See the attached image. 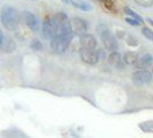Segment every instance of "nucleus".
<instances>
[{"label":"nucleus","instance_id":"6ab92c4d","mask_svg":"<svg viewBox=\"0 0 153 138\" xmlns=\"http://www.w3.org/2000/svg\"><path fill=\"white\" fill-rule=\"evenodd\" d=\"M142 33H143V35H144V37H146L147 39L153 40V30H151L150 28L144 27V28L142 29Z\"/></svg>","mask_w":153,"mask_h":138},{"label":"nucleus","instance_id":"ddd939ff","mask_svg":"<svg viewBox=\"0 0 153 138\" xmlns=\"http://www.w3.org/2000/svg\"><path fill=\"white\" fill-rule=\"evenodd\" d=\"M122 58H121V54L116 51L111 52V54L108 55V62L114 66V67H121L122 66Z\"/></svg>","mask_w":153,"mask_h":138},{"label":"nucleus","instance_id":"a211bd4d","mask_svg":"<svg viewBox=\"0 0 153 138\" xmlns=\"http://www.w3.org/2000/svg\"><path fill=\"white\" fill-rule=\"evenodd\" d=\"M123 10H124V13H126L127 15L131 16L132 19H136V20H138V21H140V22L143 21V20H142L140 17H139V15H138V14H136V13H135V12H134L132 9H130L129 7H124V8H123Z\"/></svg>","mask_w":153,"mask_h":138},{"label":"nucleus","instance_id":"dca6fc26","mask_svg":"<svg viewBox=\"0 0 153 138\" xmlns=\"http://www.w3.org/2000/svg\"><path fill=\"white\" fill-rule=\"evenodd\" d=\"M54 20V22L56 23L58 25L59 24H62V23H65V22H67V21H69L68 20V16L66 15L65 13H62V12H59V13H56L55 15L52 17Z\"/></svg>","mask_w":153,"mask_h":138},{"label":"nucleus","instance_id":"5701e85b","mask_svg":"<svg viewBox=\"0 0 153 138\" xmlns=\"http://www.w3.org/2000/svg\"><path fill=\"white\" fill-rule=\"evenodd\" d=\"M104 4H105V7L107 9H111V10L114 9V2L112 0H104Z\"/></svg>","mask_w":153,"mask_h":138},{"label":"nucleus","instance_id":"423d86ee","mask_svg":"<svg viewBox=\"0 0 153 138\" xmlns=\"http://www.w3.org/2000/svg\"><path fill=\"white\" fill-rule=\"evenodd\" d=\"M21 19H22L23 22L30 28V30L35 31V32H37V31L39 30V27H40V25H39L38 19L33 15L32 13L25 10V12H23L22 14H21Z\"/></svg>","mask_w":153,"mask_h":138},{"label":"nucleus","instance_id":"0eeeda50","mask_svg":"<svg viewBox=\"0 0 153 138\" xmlns=\"http://www.w3.org/2000/svg\"><path fill=\"white\" fill-rule=\"evenodd\" d=\"M81 58L85 63L89 65H96L99 61V54L94 50L91 48H82L81 50Z\"/></svg>","mask_w":153,"mask_h":138},{"label":"nucleus","instance_id":"f257e3e1","mask_svg":"<svg viewBox=\"0 0 153 138\" xmlns=\"http://www.w3.org/2000/svg\"><path fill=\"white\" fill-rule=\"evenodd\" d=\"M1 23L7 30H15L20 22V14L15 8L6 6L1 9Z\"/></svg>","mask_w":153,"mask_h":138},{"label":"nucleus","instance_id":"9d476101","mask_svg":"<svg viewBox=\"0 0 153 138\" xmlns=\"http://www.w3.org/2000/svg\"><path fill=\"white\" fill-rule=\"evenodd\" d=\"M79 44L82 46V48L94 50V47L97 46V40L94 38V36H92L90 33H84L79 37Z\"/></svg>","mask_w":153,"mask_h":138},{"label":"nucleus","instance_id":"a878e982","mask_svg":"<svg viewBox=\"0 0 153 138\" xmlns=\"http://www.w3.org/2000/svg\"><path fill=\"white\" fill-rule=\"evenodd\" d=\"M99 1H104V0H99Z\"/></svg>","mask_w":153,"mask_h":138},{"label":"nucleus","instance_id":"f03ea898","mask_svg":"<svg viewBox=\"0 0 153 138\" xmlns=\"http://www.w3.org/2000/svg\"><path fill=\"white\" fill-rule=\"evenodd\" d=\"M100 38H101V42L105 46V48L107 51H116L117 47H119V44H117V40L115 38V36L109 30H104L100 32Z\"/></svg>","mask_w":153,"mask_h":138},{"label":"nucleus","instance_id":"f3484780","mask_svg":"<svg viewBox=\"0 0 153 138\" xmlns=\"http://www.w3.org/2000/svg\"><path fill=\"white\" fill-rule=\"evenodd\" d=\"M30 47L33 50V51H42L43 50V44H42V42L39 40V39L37 38H35V39H32L31 40V43H30Z\"/></svg>","mask_w":153,"mask_h":138},{"label":"nucleus","instance_id":"2eb2a0df","mask_svg":"<svg viewBox=\"0 0 153 138\" xmlns=\"http://www.w3.org/2000/svg\"><path fill=\"white\" fill-rule=\"evenodd\" d=\"M69 2L76 8H79L82 10H90L91 9V6L85 2V1H81V0H69Z\"/></svg>","mask_w":153,"mask_h":138},{"label":"nucleus","instance_id":"4be33fe9","mask_svg":"<svg viewBox=\"0 0 153 138\" xmlns=\"http://www.w3.org/2000/svg\"><path fill=\"white\" fill-rule=\"evenodd\" d=\"M126 22H128L130 25H135V27H138L140 24V21H138L136 19H132V17H127L126 19Z\"/></svg>","mask_w":153,"mask_h":138},{"label":"nucleus","instance_id":"39448f33","mask_svg":"<svg viewBox=\"0 0 153 138\" xmlns=\"http://www.w3.org/2000/svg\"><path fill=\"white\" fill-rule=\"evenodd\" d=\"M56 28H58V24L54 22L53 19L52 17H47L45 21H44V23H43V28H42L43 36L46 39H50L51 40L56 35Z\"/></svg>","mask_w":153,"mask_h":138},{"label":"nucleus","instance_id":"aec40b11","mask_svg":"<svg viewBox=\"0 0 153 138\" xmlns=\"http://www.w3.org/2000/svg\"><path fill=\"white\" fill-rule=\"evenodd\" d=\"M135 2L142 7H151L153 5V0H135Z\"/></svg>","mask_w":153,"mask_h":138},{"label":"nucleus","instance_id":"b1692460","mask_svg":"<svg viewBox=\"0 0 153 138\" xmlns=\"http://www.w3.org/2000/svg\"><path fill=\"white\" fill-rule=\"evenodd\" d=\"M4 35H2V32H1V30H0V45H1V43H2V39H4Z\"/></svg>","mask_w":153,"mask_h":138},{"label":"nucleus","instance_id":"f8f14e48","mask_svg":"<svg viewBox=\"0 0 153 138\" xmlns=\"http://www.w3.org/2000/svg\"><path fill=\"white\" fill-rule=\"evenodd\" d=\"M0 47H1V50H2L4 52L10 53V52L15 51L16 45H15V42L10 38V37H4V39H2V43H1Z\"/></svg>","mask_w":153,"mask_h":138},{"label":"nucleus","instance_id":"1a4fd4ad","mask_svg":"<svg viewBox=\"0 0 153 138\" xmlns=\"http://www.w3.org/2000/svg\"><path fill=\"white\" fill-rule=\"evenodd\" d=\"M69 40L62 38V37H58L55 36L54 38L51 39V47L56 52H65L69 47Z\"/></svg>","mask_w":153,"mask_h":138},{"label":"nucleus","instance_id":"393cba45","mask_svg":"<svg viewBox=\"0 0 153 138\" xmlns=\"http://www.w3.org/2000/svg\"><path fill=\"white\" fill-rule=\"evenodd\" d=\"M147 22L151 23V25H153V20H152V19H147Z\"/></svg>","mask_w":153,"mask_h":138},{"label":"nucleus","instance_id":"9b49d317","mask_svg":"<svg viewBox=\"0 0 153 138\" xmlns=\"http://www.w3.org/2000/svg\"><path fill=\"white\" fill-rule=\"evenodd\" d=\"M153 62L152 55L150 54H143V55H139L137 56V61H136V67L138 69H146L147 67H150Z\"/></svg>","mask_w":153,"mask_h":138},{"label":"nucleus","instance_id":"7ed1b4c3","mask_svg":"<svg viewBox=\"0 0 153 138\" xmlns=\"http://www.w3.org/2000/svg\"><path fill=\"white\" fill-rule=\"evenodd\" d=\"M69 24L74 36H82L88 31V23L81 17H73L69 20Z\"/></svg>","mask_w":153,"mask_h":138},{"label":"nucleus","instance_id":"6e6552de","mask_svg":"<svg viewBox=\"0 0 153 138\" xmlns=\"http://www.w3.org/2000/svg\"><path fill=\"white\" fill-rule=\"evenodd\" d=\"M55 36L62 37V38H65V39H67V40H69V42H71V39H73V37H74V33H73V31H71L69 21L58 25V28H56V35H55Z\"/></svg>","mask_w":153,"mask_h":138},{"label":"nucleus","instance_id":"412c9836","mask_svg":"<svg viewBox=\"0 0 153 138\" xmlns=\"http://www.w3.org/2000/svg\"><path fill=\"white\" fill-rule=\"evenodd\" d=\"M127 43H128V45L132 46V47L138 45V40L134 36H127Z\"/></svg>","mask_w":153,"mask_h":138},{"label":"nucleus","instance_id":"20e7f679","mask_svg":"<svg viewBox=\"0 0 153 138\" xmlns=\"http://www.w3.org/2000/svg\"><path fill=\"white\" fill-rule=\"evenodd\" d=\"M152 81V74L146 69H140L132 74V82L135 85H145Z\"/></svg>","mask_w":153,"mask_h":138},{"label":"nucleus","instance_id":"4468645a","mask_svg":"<svg viewBox=\"0 0 153 138\" xmlns=\"http://www.w3.org/2000/svg\"><path fill=\"white\" fill-rule=\"evenodd\" d=\"M137 54L134 53V52H127V53L123 55V62L126 65H129V66H132L135 65L136 61H137Z\"/></svg>","mask_w":153,"mask_h":138}]
</instances>
